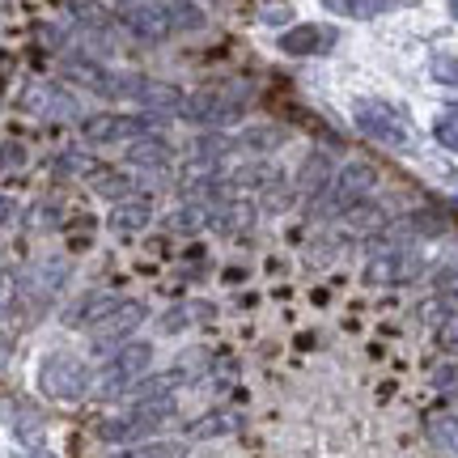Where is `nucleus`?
Here are the masks:
<instances>
[{"mask_svg":"<svg viewBox=\"0 0 458 458\" xmlns=\"http://www.w3.org/2000/svg\"><path fill=\"white\" fill-rule=\"evenodd\" d=\"M374 187H377V165L365 162V157H348V162L335 165L327 187L310 199V213L323 216V221H340L352 204L374 196Z\"/></svg>","mask_w":458,"mask_h":458,"instance_id":"nucleus-1","label":"nucleus"},{"mask_svg":"<svg viewBox=\"0 0 458 458\" xmlns=\"http://www.w3.org/2000/svg\"><path fill=\"white\" fill-rule=\"evenodd\" d=\"M174 394L170 399H148V403H128L123 411H114L98 425V437L111 445H131V442H148L153 433H162L165 420H174Z\"/></svg>","mask_w":458,"mask_h":458,"instance_id":"nucleus-2","label":"nucleus"},{"mask_svg":"<svg viewBox=\"0 0 458 458\" xmlns=\"http://www.w3.org/2000/svg\"><path fill=\"white\" fill-rule=\"evenodd\" d=\"M148 365H153V344H145V340L119 344L111 352V360H106L98 369V377H94V394H98V399H123V394L148 374Z\"/></svg>","mask_w":458,"mask_h":458,"instance_id":"nucleus-3","label":"nucleus"},{"mask_svg":"<svg viewBox=\"0 0 458 458\" xmlns=\"http://www.w3.org/2000/svg\"><path fill=\"white\" fill-rule=\"evenodd\" d=\"M428 272L425 255L408 242H377V250L365 259V280L382 284V289H399V284H416Z\"/></svg>","mask_w":458,"mask_h":458,"instance_id":"nucleus-4","label":"nucleus"},{"mask_svg":"<svg viewBox=\"0 0 458 458\" xmlns=\"http://www.w3.org/2000/svg\"><path fill=\"white\" fill-rule=\"evenodd\" d=\"M352 123H357L360 136H369V140H377L386 148H403L411 140V119L386 98L352 102Z\"/></svg>","mask_w":458,"mask_h":458,"instance_id":"nucleus-5","label":"nucleus"},{"mask_svg":"<svg viewBox=\"0 0 458 458\" xmlns=\"http://www.w3.org/2000/svg\"><path fill=\"white\" fill-rule=\"evenodd\" d=\"M242 114H246V98L229 94V89H199V94H187L179 106V119L208 131L233 128V123H242Z\"/></svg>","mask_w":458,"mask_h":458,"instance_id":"nucleus-6","label":"nucleus"},{"mask_svg":"<svg viewBox=\"0 0 458 458\" xmlns=\"http://www.w3.org/2000/svg\"><path fill=\"white\" fill-rule=\"evenodd\" d=\"M38 386L47 399H60V403H77L89 394L94 386V377L85 369L81 357H72V352H51L43 365H38Z\"/></svg>","mask_w":458,"mask_h":458,"instance_id":"nucleus-7","label":"nucleus"},{"mask_svg":"<svg viewBox=\"0 0 458 458\" xmlns=\"http://www.w3.org/2000/svg\"><path fill=\"white\" fill-rule=\"evenodd\" d=\"M165 114H89L81 123V136L89 145H131V140H140L148 131L162 123Z\"/></svg>","mask_w":458,"mask_h":458,"instance_id":"nucleus-8","label":"nucleus"},{"mask_svg":"<svg viewBox=\"0 0 458 458\" xmlns=\"http://www.w3.org/2000/svg\"><path fill=\"white\" fill-rule=\"evenodd\" d=\"M119 26L140 43H165L174 34V26H170V17H165L157 0H123L119 4Z\"/></svg>","mask_w":458,"mask_h":458,"instance_id":"nucleus-9","label":"nucleus"},{"mask_svg":"<svg viewBox=\"0 0 458 458\" xmlns=\"http://www.w3.org/2000/svg\"><path fill=\"white\" fill-rule=\"evenodd\" d=\"M148 318V310H145V301H119L106 318H98L94 327H89V340H94V348H111V344H128V335L140 323Z\"/></svg>","mask_w":458,"mask_h":458,"instance_id":"nucleus-10","label":"nucleus"},{"mask_svg":"<svg viewBox=\"0 0 458 458\" xmlns=\"http://www.w3.org/2000/svg\"><path fill=\"white\" fill-rule=\"evenodd\" d=\"M335 38H340V34L331 30V26L301 21V26L280 34V51H284V55H297V60H310V55H327V51L335 47Z\"/></svg>","mask_w":458,"mask_h":458,"instance_id":"nucleus-11","label":"nucleus"},{"mask_svg":"<svg viewBox=\"0 0 458 458\" xmlns=\"http://www.w3.org/2000/svg\"><path fill=\"white\" fill-rule=\"evenodd\" d=\"M386 225H391V213H386V204H377L374 196L352 204V208L340 216V233H348V238H382Z\"/></svg>","mask_w":458,"mask_h":458,"instance_id":"nucleus-12","label":"nucleus"},{"mask_svg":"<svg viewBox=\"0 0 458 458\" xmlns=\"http://www.w3.org/2000/svg\"><path fill=\"white\" fill-rule=\"evenodd\" d=\"M445 216L433 213V208H420V213H408L399 216V221H391L386 225V233H382V242H416V238H442L445 233Z\"/></svg>","mask_w":458,"mask_h":458,"instance_id":"nucleus-13","label":"nucleus"},{"mask_svg":"<svg viewBox=\"0 0 458 458\" xmlns=\"http://www.w3.org/2000/svg\"><path fill=\"white\" fill-rule=\"evenodd\" d=\"M123 162H128V170H170V165H174V145L148 131L140 140H131L128 153H123Z\"/></svg>","mask_w":458,"mask_h":458,"instance_id":"nucleus-14","label":"nucleus"},{"mask_svg":"<svg viewBox=\"0 0 458 458\" xmlns=\"http://www.w3.org/2000/svg\"><path fill=\"white\" fill-rule=\"evenodd\" d=\"M148 221H153V204H148V196H128L119 199L111 208V229L119 233V238H136V233H145Z\"/></svg>","mask_w":458,"mask_h":458,"instance_id":"nucleus-15","label":"nucleus"},{"mask_svg":"<svg viewBox=\"0 0 458 458\" xmlns=\"http://www.w3.org/2000/svg\"><path fill=\"white\" fill-rule=\"evenodd\" d=\"M331 174H335V162H331V153L327 148H314L310 157H306V162H301V170H297V196L301 199H314L318 196V191H323V187H327L331 182Z\"/></svg>","mask_w":458,"mask_h":458,"instance_id":"nucleus-16","label":"nucleus"},{"mask_svg":"<svg viewBox=\"0 0 458 458\" xmlns=\"http://www.w3.org/2000/svg\"><path fill=\"white\" fill-rule=\"evenodd\" d=\"M250 221H255V204H246L242 196L213 204V216H208V225L216 233H242V229H250Z\"/></svg>","mask_w":458,"mask_h":458,"instance_id":"nucleus-17","label":"nucleus"},{"mask_svg":"<svg viewBox=\"0 0 458 458\" xmlns=\"http://www.w3.org/2000/svg\"><path fill=\"white\" fill-rule=\"evenodd\" d=\"M331 17H348V21H374V17L399 9V0H323Z\"/></svg>","mask_w":458,"mask_h":458,"instance_id":"nucleus-18","label":"nucleus"},{"mask_svg":"<svg viewBox=\"0 0 458 458\" xmlns=\"http://www.w3.org/2000/svg\"><path fill=\"white\" fill-rule=\"evenodd\" d=\"M425 433H428V442L437 445L442 454H454L458 458V416H454V411H428Z\"/></svg>","mask_w":458,"mask_h":458,"instance_id":"nucleus-19","label":"nucleus"},{"mask_svg":"<svg viewBox=\"0 0 458 458\" xmlns=\"http://www.w3.org/2000/svg\"><path fill=\"white\" fill-rule=\"evenodd\" d=\"M89 182H94V196H106L111 204L136 196V179H131L128 170H94Z\"/></svg>","mask_w":458,"mask_h":458,"instance_id":"nucleus-20","label":"nucleus"},{"mask_svg":"<svg viewBox=\"0 0 458 458\" xmlns=\"http://www.w3.org/2000/svg\"><path fill=\"white\" fill-rule=\"evenodd\" d=\"M119 301H123L119 293H94V297H85L81 306L68 314V323H72V327H85V331H89L94 323H98V318H106V314H111Z\"/></svg>","mask_w":458,"mask_h":458,"instance_id":"nucleus-21","label":"nucleus"},{"mask_svg":"<svg viewBox=\"0 0 458 458\" xmlns=\"http://www.w3.org/2000/svg\"><path fill=\"white\" fill-rule=\"evenodd\" d=\"M233 428H238V416H233V411H208V416H199V420L187 425V437H191V442H208V437H225Z\"/></svg>","mask_w":458,"mask_h":458,"instance_id":"nucleus-22","label":"nucleus"},{"mask_svg":"<svg viewBox=\"0 0 458 458\" xmlns=\"http://www.w3.org/2000/svg\"><path fill=\"white\" fill-rule=\"evenodd\" d=\"M106 458H182V445L179 442H157V437H148V442H131V445H119L114 454Z\"/></svg>","mask_w":458,"mask_h":458,"instance_id":"nucleus-23","label":"nucleus"},{"mask_svg":"<svg viewBox=\"0 0 458 458\" xmlns=\"http://www.w3.org/2000/svg\"><path fill=\"white\" fill-rule=\"evenodd\" d=\"M208 216H213V204H204V199H187L179 213L170 216V229H179V233H196V229L208 225Z\"/></svg>","mask_w":458,"mask_h":458,"instance_id":"nucleus-24","label":"nucleus"},{"mask_svg":"<svg viewBox=\"0 0 458 458\" xmlns=\"http://www.w3.org/2000/svg\"><path fill=\"white\" fill-rule=\"evenodd\" d=\"M428 72H433V81L437 85H450V89H458V55H433L428 60Z\"/></svg>","mask_w":458,"mask_h":458,"instance_id":"nucleus-25","label":"nucleus"},{"mask_svg":"<svg viewBox=\"0 0 458 458\" xmlns=\"http://www.w3.org/2000/svg\"><path fill=\"white\" fill-rule=\"evenodd\" d=\"M433 289H437V297H445V301H458V259L442 263V267L433 272Z\"/></svg>","mask_w":458,"mask_h":458,"instance_id":"nucleus-26","label":"nucleus"},{"mask_svg":"<svg viewBox=\"0 0 458 458\" xmlns=\"http://www.w3.org/2000/svg\"><path fill=\"white\" fill-rule=\"evenodd\" d=\"M433 136H437V145H445L450 153H458V106H450V111L433 123Z\"/></svg>","mask_w":458,"mask_h":458,"instance_id":"nucleus-27","label":"nucleus"},{"mask_svg":"<svg viewBox=\"0 0 458 458\" xmlns=\"http://www.w3.org/2000/svg\"><path fill=\"white\" fill-rule=\"evenodd\" d=\"M433 386L445 394V399H458V360H445L433 369Z\"/></svg>","mask_w":458,"mask_h":458,"instance_id":"nucleus-28","label":"nucleus"},{"mask_svg":"<svg viewBox=\"0 0 458 458\" xmlns=\"http://www.w3.org/2000/svg\"><path fill=\"white\" fill-rule=\"evenodd\" d=\"M433 331H437V335H433V340H437V348H445V352H458V314H445V318Z\"/></svg>","mask_w":458,"mask_h":458,"instance_id":"nucleus-29","label":"nucleus"},{"mask_svg":"<svg viewBox=\"0 0 458 458\" xmlns=\"http://www.w3.org/2000/svg\"><path fill=\"white\" fill-rule=\"evenodd\" d=\"M13 162H21V148H17V145H0V170H4V165H13Z\"/></svg>","mask_w":458,"mask_h":458,"instance_id":"nucleus-30","label":"nucleus"},{"mask_svg":"<svg viewBox=\"0 0 458 458\" xmlns=\"http://www.w3.org/2000/svg\"><path fill=\"white\" fill-rule=\"evenodd\" d=\"M9 216H13V199H0V225H4Z\"/></svg>","mask_w":458,"mask_h":458,"instance_id":"nucleus-31","label":"nucleus"},{"mask_svg":"<svg viewBox=\"0 0 458 458\" xmlns=\"http://www.w3.org/2000/svg\"><path fill=\"white\" fill-rule=\"evenodd\" d=\"M450 13H454V17H458V0H450Z\"/></svg>","mask_w":458,"mask_h":458,"instance_id":"nucleus-32","label":"nucleus"},{"mask_svg":"<svg viewBox=\"0 0 458 458\" xmlns=\"http://www.w3.org/2000/svg\"><path fill=\"white\" fill-rule=\"evenodd\" d=\"M208 4H213V0H208Z\"/></svg>","mask_w":458,"mask_h":458,"instance_id":"nucleus-33","label":"nucleus"}]
</instances>
